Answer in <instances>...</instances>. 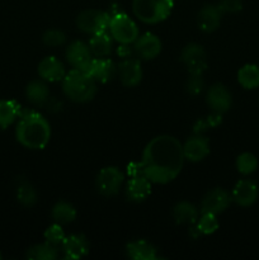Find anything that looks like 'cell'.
Masks as SVG:
<instances>
[{
  "instance_id": "cell-26",
  "label": "cell",
  "mask_w": 259,
  "mask_h": 260,
  "mask_svg": "<svg viewBox=\"0 0 259 260\" xmlns=\"http://www.w3.org/2000/svg\"><path fill=\"white\" fill-rule=\"evenodd\" d=\"M76 215H78L76 208L68 201H58L57 203H55L52 211H51L52 220L60 225H68V223L74 222Z\"/></svg>"
},
{
  "instance_id": "cell-32",
  "label": "cell",
  "mask_w": 259,
  "mask_h": 260,
  "mask_svg": "<svg viewBox=\"0 0 259 260\" xmlns=\"http://www.w3.org/2000/svg\"><path fill=\"white\" fill-rule=\"evenodd\" d=\"M43 238H45L46 243L51 244V245L53 246H57L58 248V246H61V244L63 243L66 235L60 223L55 222L53 225L48 226V228L46 229L45 234H43Z\"/></svg>"
},
{
  "instance_id": "cell-29",
  "label": "cell",
  "mask_w": 259,
  "mask_h": 260,
  "mask_svg": "<svg viewBox=\"0 0 259 260\" xmlns=\"http://www.w3.org/2000/svg\"><path fill=\"white\" fill-rule=\"evenodd\" d=\"M17 200L24 207H33L37 203V192H36L35 187L28 180H19V183H18Z\"/></svg>"
},
{
  "instance_id": "cell-16",
  "label": "cell",
  "mask_w": 259,
  "mask_h": 260,
  "mask_svg": "<svg viewBox=\"0 0 259 260\" xmlns=\"http://www.w3.org/2000/svg\"><path fill=\"white\" fill-rule=\"evenodd\" d=\"M117 74L119 75V80L127 88H135L142 80V66L137 58H124L117 68Z\"/></svg>"
},
{
  "instance_id": "cell-9",
  "label": "cell",
  "mask_w": 259,
  "mask_h": 260,
  "mask_svg": "<svg viewBox=\"0 0 259 260\" xmlns=\"http://www.w3.org/2000/svg\"><path fill=\"white\" fill-rule=\"evenodd\" d=\"M233 202V197L223 188H215L208 190L201 201V213L220 215L225 212Z\"/></svg>"
},
{
  "instance_id": "cell-14",
  "label": "cell",
  "mask_w": 259,
  "mask_h": 260,
  "mask_svg": "<svg viewBox=\"0 0 259 260\" xmlns=\"http://www.w3.org/2000/svg\"><path fill=\"white\" fill-rule=\"evenodd\" d=\"M233 201L240 207H250L259 197V188L251 179H240L231 193Z\"/></svg>"
},
{
  "instance_id": "cell-23",
  "label": "cell",
  "mask_w": 259,
  "mask_h": 260,
  "mask_svg": "<svg viewBox=\"0 0 259 260\" xmlns=\"http://www.w3.org/2000/svg\"><path fill=\"white\" fill-rule=\"evenodd\" d=\"M113 41L114 40L111 36V33L107 32V30H103V32L91 35L88 45L90 47L93 56H95V57H107L112 52Z\"/></svg>"
},
{
  "instance_id": "cell-12",
  "label": "cell",
  "mask_w": 259,
  "mask_h": 260,
  "mask_svg": "<svg viewBox=\"0 0 259 260\" xmlns=\"http://www.w3.org/2000/svg\"><path fill=\"white\" fill-rule=\"evenodd\" d=\"M161 41L154 33H144L134 42V51L142 60H154L161 52Z\"/></svg>"
},
{
  "instance_id": "cell-28",
  "label": "cell",
  "mask_w": 259,
  "mask_h": 260,
  "mask_svg": "<svg viewBox=\"0 0 259 260\" xmlns=\"http://www.w3.org/2000/svg\"><path fill=\"white\" fill-rule=\"evenodd\" d=\"M27 258L30 260H55L58 258L57 246H53L48 243L33 245L28 250Z\"/></svg>"
},
{
  "instance_id": "cell-24",
  "label": "cell",
  "mask_w": 259,
  "mask_h": 260,
  "mask_svg": "<svg viewBox=\"0 0 259 260\" xmlns=\"http://www.w3.org/2000/svg\"><path fill=\"white\" fill-rule=\"evenodd\" d=\"M23 108L13 99H0V128L5 129L12 126L20 117Z\"/></svg>"
},
{
  "instance_id": "cell-6",
  "label": "cell",
  "mask_w": 259,
  "mask_h": 260,
  "mask_svg": "<svg viewBox=\"0 0 259 260\" xmlns=\"http://www.w3.org/2000/svg\"><path fill=\"white\" fill-rule=\"evenodd\" d=\"M111 15L108 12L98 9H86L79 13L76 17V25L79 29L88 35H95L98 32L108 29Z\"/></svg>"
},
{
  "instance_id": "cell-25",
  "label": "cell",
  "mask_w": 259,
  "mask_h": 260,
  "mask_svg": "<svg viewBox=\"0 0 259 260\" xmlns=\"http://www.w3.org/2000/svg\"><path fill=\"white\" fill-rule=\"evenodd\" d=\"M25 96L33 106L42 107L48 103L50 90L45 80H32L25 88Z\"/></svg>"
},
{
  "instance_id": "cell-2",
  "label": "cell",
  "mask_w": 259,
  "mask_h": 260,
  "mask_svg": "<svg viewBox=\"0 0 259 260\" xmlns=\"http://www.w3.org/2000/svg\"><path fill=\"white\" fill-rule=\"evenodd\" d=\"M15 137L27 149L42 150L50 142L51 126L41 113L33 109H23L15 128Z\"/></svg>"
},
{
  "instance_id": "cell-33",
  "label": "cell",
  "mask_w": 259,
  "mask_h": 260,
  "mask_svg": "<svg viewBox=\"0 0 259 260\" xmlns=\"http://www.w3.org/2000/svg\"><path fill=\"white\" fill-rule=\"evenodd\" d=\"M42 41L46 46L58 47V46H62L66 42V35L61 29L51 28V29H47L43 33Z\"/></svg>"
},
{
  "instance_id": "cell-37",
  "label": "cell",
  "mask_w": 259,
  "mask_h": 260,
  "mask_svg": "<svg viewBox=\"0 0 259 260\" xmlns=\"http://www.w3.org/2000/svg\"><path fill=\"white\" fill-rule=\"evenodd\" d=\"M127 174L130 177H135V175L142 174V167L141 161H131L127 165Z\"/></svg>"
},
{
  "instance_id": "cell-5",
  "label": "cell",
  "mask_w": 259,
  "mask_h": 260,
  "mask_svg": "<svg viewBox=\"0 0 259 260\" xmlns=\"http://www.w3.org/2000/svg\"><path fill=\"white\" fill-rule=\"evenodd\" d=\"M108 30L118 43H134L139 37V27L124 12L111 15Z\"/></svg>"
},
{
  "instance_id": "cell-19",
  "label": "cell",
  "mask_w": 259,
  "mask_h": 260,
  "mask_svg": "<svg viewBox=\"0 0 259 260\" xmlns=\"http://www.w3.org/2000/svg\"><path fill=\"white\" fill-rule=\"evenodd\" d=\"M222 14L217 5L207 4L198 12L197 25L202 32L212 33L218 29L222 20Z\"/></svg>"
},
{
  "instance_id": "cell-20",
  "label": "cell",
  "mask_w": 259,
  "mask_h": 260,
  "mask_svg": "<svg viewBox=\"0 0 259 260\" xmlns=\"http://www.w3.org/2000/svg\"><path fill=\"white\" fill-rule=\"evenodd\" d=\"M151 185L152 183L144 174L130 177L126 185L127 198L135 203L144 202L151 194Z\"/></svg>"
},
{
  "instance_id": "cell-4",
  "label": "cell",
  "mask_w": 259,
  "mask_h": 260,
  "mask_svg": "<svg viewBox=\"0 0 259 260\" xmlns=\"http://www.w3.org/2000/svg\"><path fill=\"white\" fill-rule=\"evenodd\" d=\"M174 7V0H134L132 12L146 24H157L167 19Z\"/></svg>"
},
{
  "instance_id": "cell-10",
  "label": "cell",
  "mask_w": 259,
  "mask_h": 260,
  "mask_svg": "<svg viewBox=\"0 0 259 260\" xmlns=\"http://www.w3.org/2000/svg\"><path fill=\"white\" fill-rule=\"evenodd\" d=\"M65 56L68 62L71 65V68L83 71H85L90 61L93 60V53H91L89 45L80 40L73 41L66 47Z\"/></svg>"
},
{
  "instance_id": "cell-3",
  "label": "cell",
  "mask_w": 259,
  "mask_h": 260,
  "mask_svg": "<svg viewBox=\"0 0 259 260\" xmlns=\"http://www.w3.org/2000/svg\"><path fill=\"white\" fill-rule=\"evenodd\" d=\"M62 90L75 103L90 102L96 94V81L83 70L73 69L62 79Z\"/></svg>"
},
{
  "instance_id": "cell-8",
  "label": "cell",
  "mask_w": 259,
  "mask_h": 260,
  "mask_svg": "<svg viewBox=\"0 0 259 260\" xmlns=\"http://www.w3.org/2000/svg\"><path fill=\"white\" fill-rule=\"evenodd\" d=\"M180 61L189 74H201L207 69V53L198 43H188L180 52Z\"/></svg>"
},
{
  "instance_id": "cell-31",
  "label": "cell",
  "mask_w": 259,
  "mask_h": 260,
  "mask_svg": "<svg viewBox=\"0 0 259 260\" xmlns=\"http://www.w3.org/2000/svg\"><path fill=\"white\" fill-rule=\"evenodd\" d=\"M236 169L241 175H250L258 168V159L251 152H243L236 157Z\"/></svg>"
},
{
  "instance_id": "cell-21",
  "label": "cell",
  "mask_w": 259,
  "mask_h": 260,
  "mask_svg": "<svg viewBox=\"0 0 259 260\" xmlns=\"http://www.w3.org/2000/svg\"><path fill=\"white\" fill-rule=\"evenodd\" d=\"M198 217V208L188 201H180L173 208V218L177 225H195Z\"/></svg>"
},
{
  "instance_id": "cell-17",
  "label": "cell",
  "mask_w": 259,
  "mask_h": 260,
  "mask_svg": "<svg viewBox=\"0 0 259 260\" xmlns=\"http://www.w3.org/2000/svg\"><path fill=\"white\" fill-rule=\"evenodd\" d=\"M63 258L65 259H81L89 254V241L83 234H71L66 236L61 244Z\"/></svg>"
},
{
  "instance_id": "cell-34",
  "label": "cell",
  "mask_w": 259,
  "mask_h": 260,
  "mask_svg": "<svg viewBox=\"0 0 259 260\" xmlns=\"http://www.w3.org/2000/svg\"><path fill=\"white\" fill-rule=\"evenodd\" d=\"M205 88V81L201 74H189V78L185 83V90L189 95L197 96L200 95Z\"/></svg>"
},
{
  "instance_id": "cell-18",
  "label": "cell",
  "mask_w": 259,
  "mask_h": 260,
  "mask_svg": "<svg viewBox=\"0 0 259 260\" xmlns=\"http://www.w3.org/2000/svg\"><path fill=\"white\" fill-rule=\"evenodd\" d=\"M38 75L42 80L48 83H56L62 81L63 76L66 75V70L63 63L55 56H46L38 63Z\"/></svg>"
},
{
  "instance_id": "cell-35",
  "label": "cell",
  "mask_w": 259,
  "mask_h": 260,
  "mask_svg": "<svg viewBox=\"0 0 259 260\" xmlns=\"http://www.w3.org/2000/svg\"><path fill=\"white\" fill-rule=\"evenodd\" d=\"M217 7L222 13H239L243 9V0H220Z\"/></svg>"
},
{
  "instance_id": "cell-30",
  "label": "cell",
  "mask_w": 259,
  "mask_h": 260,
  "mask_svg": "<svg viewBox=\"0 0 259 260\" xmlns=\"http://www.w3.org/2000/svg\"><path fill=\"white\" fill-rule=\"evenodd\" d=\"M195 225L201 233V235H212V234H215L218 230L220 223H218L217 215H213V213H201V216L198 217L197 222Z\"/></svg>"
},
{
  "instance_id": "cell-36",
  "label": "cell",
  "mask_w": 259,
  "mask_h": 260,
  "mask_svg": "<svg viewBox=\"0 0 259 260\" xmlns=\"http://www.w3.org/2000/svg\"><path fill=\"white\" fill-rule=\"evenodd\" d=\"M116 52H117V55L122 58V60L132 57V55L135 53L134 46L131 47V45H128V43H119V46L117 47Z\"/></svg>"
},
{
  "instance_id": "cell-13",
  "label": "cell",
  "mask_w": 259,
  "mask_h": 260,
  "mask_svg": "<svg viewBox=\"0 0 259 260\" xmlns=\"http://www.w3.org/2000/svg\"><path fill=\"white\" fill-rule=\"evenodd\" d=\"M211 151L210 141L203 135H193L183 144L184 159L190 162L202 161L208 156Z\"/></svg>"
},
{
  "instance_id": "cell-15",
  "label": "cell",
  "mask_w": 259,
  "mask_h": 260,
  "mask_svg": "<svg viewBox=\"0 0 259 260\" xmlns=\"http://www.w3.org/2000/svg\"><path fill=\"white\" fill-rule=\"evenodd\" d=\"M85 73L89 74L96 83H109L117 75V66L111 58L95 57L90 61Z\"/></svg>"
},
{
  "instance_id": "cell-38",
  "label": "cell",
  "mask_w": 259,
  "mask_h": 260,
  "mask_svg": "<svg viewBox=\"0 0 259 260\" xmlns=\"http://www.w3.org/2000/svg\"><path fill=\"white\" fill-rule=\"evenodd\" d=\"M0 259H2V254H0Z\"/></svg>"
},
{
  "instance_id": "cell-11",
  "label": "cell",
  "mask_w": 259,
  "mask_h": 260,
  "mask_svg": "<svg viewBox=\"0 0 259 260\" xmlns=\"http://www.w3.org/2000/svg\"><path fill=\"white\" fill-rule=\"evenodd\" d=\"M206 102L213 112L223 114L231 108L233 96H231L230 90L223 84L216 83L208 88L207 94H206Z\"/></svg>"
},
{
  "instance_id": "cell-27",
  "label": "cell",
  "mask_w": 259,
  "mask_h": 260,
  "mask_svg": "<svg viewBox=\"0 0 259 260\" xmlns=\"http://www.w3.org/2000/svg\"><path fill=\"white\" fill-rule=\"evenodd\" d=\"M238 81L246 90L259 88V66L246 63L238 71Z\"/></svg>"
},
{
  "instance_id": "cell-7",
  "label": "cell",
  "mask_w": 259,
  "mask_h": 260,
  "mask_svg": "<svg viewBox=\"0 0 259 260\" xmlns=\"http://www.w3.org/2000/svg\"><path fill=\"white\" fill-rule=\"evenodd\" d=\"M124 174L117 167H106L98 173L95 179L96 190L104 197H113L121 190Z\"/></svg>"
},
{
  "instance_id": "cell-1",
  "label": "cell",
  "mask_w": 259,
  "mask_h": 260,
  "mask_svg": "<svg viewBox=\"0 0 259 260\" xmlns=\"http://www.w3.org/2000/svg\"><path fill=\"white\" fill-rule=\"evenodd\" d=\"M184 160L179 140L169 135L156 136L142 151V174L152 184H168L182 172Z\"/></svg>"
},
{
  "instance_id": "cell-22",
  "label": "cell",
  "mask_w": 259,
  "mask_h": 260,
  "mask_svg": "<svg viewBox=\"0 0 259 260\" xmlns=\"http://www.w3.org/2000/svg\"><path fill=\"white\" fill-rule=\"evenodd\" d=\"M127 256L134 260H156L157 250L146 240H135L127 244Z\"/></svg>"
}]
</instances>
